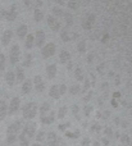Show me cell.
<instances>
[{
	"label": "cell",
	"mask_w": 132,
	"mask_h": 146,
	"mask_svg": "<svg viewBox=\"0 0 132 146\" xmlns=\"http://www.w3.org/2000/svg\"><path fill=\"white\" fill-rule=\"evenodd\" d=\"M33 132H35V124L26 126L25 131H23L22 136H21V144H22V146H28V139L33 135Z\"/></svg>",
	"instance_id": "6da1fadb"
},
{
	"label": "cell",
	"mask_w": 132,
	"mask_h": 146,
	"mask_svg": "<svg viewBox=\"0 0 132 146\" xmlns=\"http://www.w3.org/2000/svg\"><path fill=\"white\" fill-rule=\"evenodd\" d=\"M36 113H37V105L35 103H28L23 108V117L27 119L33 118L36 115Z\"/></svg>",
	"instance_id": "7a4b0ae2"
},
{
	"label": "cell",
	"mask_w": 132,
	"mask_h": 146,
	"mask_svg": "<svg viewBox=\"0 0 132 146\" xmlns=\"http://www.w3.org/2000/svg\"><path fill=\"white\" fill-rule=\"evenodd\" d=\"M19 127H21V122H15V123H13L12 126L8 128V133H9L8 142H13L15 140V133L19 131Z\"/></svg>",
	"instance_id": "3957f363"
},
{
	"label": "cell",
	"mask_w": 132,
	"mask_h": 146,
	"mask_svg": "<svg viewBox=\"0 0 132 146\" xmlns=\"http://www.w3.org/2000/svg\"><path fill=\"white\" fill-rule=\"evenodd\" d=\"M54 54H55V45H54L53 42H49L48 45L44 46V49H42L44 58H50V56L54 55Z\"/></svg>",
	"instance_id": "277c9868"
},
{
	"label": "cell",
	"mask_w": 132,
	"mask_h": 146,
	"mask_svg": "<svg viewBox=\"0 0 132 146\" xmlns=\"http://www.w3.org/2000/svg\"><path fill=\"white\" fill-rule=\"evenodd\" d=\"M19 54H21L19 46H18V45H13L12 50H10V63H12V64L17 63V62L19 60Z\"/></svg>",
	"instance_id": "5b68a950"
},
{
	"label": "cell",
	"mask_w": 132,
	"mask_h": 146,
	"mask_svg": "<svg viewBox=\"0 0 132 146\" xmlns=\"http://www.w3.org/2000/svg\"><path fill=\"white\" fill-rule=\"evenodd\" d=\"M1 15L5 18V19L8 21H14L15 17H17V12H15V7L13 5L12 8H10L9 10H4V12L1 13Z\"/></svg>",
	"instance_id": "8992f818"
},
{
	"label": "cell",
	"mask_w": 132,
	"mask_h": 146,
	"mask_svg": "<svg viewBox=\"0 0 132 146\" xmlns=\"http://www.w3.org/2000/svg\"><path fill=\"white\" fill-rule=\"evenodd\" d=\"M94 22H95V15L94 14L86 15L85 22H84V28H85V30H90V28L92 27V25H94Z\"/></svg>",
	"instance_id": "52a82bcc"
},
{
	"label": "cell",
	"mask_w": 132,
	"mask_h": 146,
	"mask_svg": "<svg viewBox=\"0 0 132 146\" xmlns=\"http://www.w3.org/2000/svg\"><path fill=\"white\" fill-rule=\"evenodd\" d=\"M48 25L50 26V28L53 31H58L59 28H60V25H59V22H58V19H55L54 17H48Z\"/></svg>",
	"instance_id": "ba28073f"
},
{
	"label": "cell",
	"mask_w": 132,
	"mask_h": 146,
	"mask_svg": "<svg viewBox=\"0 0 132 146\" xmlns=\"http://www.w3.org/2000/svg\"><path fill=\"white\" fill-rule=\"evenodd\" d=\"M12 36H13V32L10 30L5 31L4 33H3V37H1V44L3 45H8V44L10 42V40H12Z\"/></svg>",
	"instance_id": "9c48e42d"
},
{
	"label": "cell",
	"mask_w": 132,
	"mask_h": 146,
	"mask_svg": "<svg viewBox=\"0 0 132 146\" xmlns=\"http://www.w3.org/2000/svg\"><path fill=\"white\" fill-rule=\"evenodd\" d=\"M60 36H62V40H63V41H66V42H67V41H71L72 38L77 37V35H76V33H73V35H71V33L68 32V30H63V31H62V32H60Z\"/></svg>",
	"instance_id": "30bf717a"
},
{
	"label": "cell",
	"mask_w": 132,
	"mask_h": 146,
	"mask_svg": "<svg viewBox=\"0 0 132 146\" xmlns=\"http://www.w3.org/2000/svg\"><path fill=\"white\" fill-rule=\"evenodd\" d=\"M44 41H45V33H44V31L38 30L36 32V44H37V46H42Z\"/></svg>",
	"instance_id": "8fae6325"
},
{
	"label": "cell",
	"mask_w": 132,
	"mask_h": 146,
	"mask_svg": "<svg viewBox=\"0 0 132 146\" xmlns=\"http://www.w3.org/2000/svg\"><path fill=\"white\" fill-rule=\"evenodd\" d=\"M46 74L49 78H54L56 74V66L55 64H50V66L46 67Z\"/></svg>",
	"instance_id": "7c38bea8"
},
{
	"label": "cell",
	"mask_w": 132,
	"mask_h": 146,
	"mask_svg": "<svg viewBox=\"0 0 132 146\" xmlns=\"http://www.w3.org/2000/svg\"><path fill=\"white\" fill-rule=\"evenodd\" d=\"M59 59H60L62 63H68V62L71 60V54L67 50H62L60 54H59Z\"/></svg>",
	"instance_id": "4fadbf2b"
},
{
	"label": "cell",
	"mask_w": 132,
	"mask_h": 146,
	"mask_svg": "<svg viewBox=\"0 0 132 146\" xmlns=\"http://www.w3.org/2000/svg\"><path fill=\"white\" fill-rule=\"evenodd\" d=\"M35 87L38 92L44 91V82H42V78H41L40 76H36L35 77Z\"/></svg>",
	"instance_id": "5bb4252c"
},
{
	"label": "cell",
	"mask_w": 132,
	"mask_h": 146,
	"mask_svg": "<svg viewBox=\"0 0 132 146\" xmlns=\"http://www.w3.org/2000/svg\"><path fill=\"white\" fill-rule=\"evenodd\" d=\"M18 108H19V99H18V98H14V99L12 100V103H10L9 111H10V113H15V111L18 110Z\"/></svg>",
	"instance_id": "9a60e30c"
},
{
	"label": "cell",
	"mask_w": 132,
	"mask_h": 146,
	"mask_svg": "<svg viewBox=\"0 0 132 146\" xmlns=\"http://www.w3.org/2000/svg\"><path fill=\"white\" fill-rule=\"evenodd\" d=\"M5 81L8 82L9 86H13V83H14V81H15V74L13 72H8L7 74H5Z\"/></svg>",
	"instance_id": "2e32d148"
},
{
	"label": "cell",
	"mask_w": 132,
	"mask_h": 146,
	"mask_svg": "<svg viewBox=\"0 0 132 146\" xmlns=\"http://www.w3.org/2000/svg\"><path fill=\"white\" fill-rule=\"evenodd\" d=\"M50 96L51 98H54V99H59V96H60V92H59V87L58 86H53V87L50 88Z\"/></svg>",
	"instance_id": "e0dca14e"
},
{
	"label": "cell",
	"mask_w": 132,
	"mask_h": 146,
	"mask_svg": "<svg viewBox=\"0 0 132 146\" xmlns=\"http://www.w3.org/2000/svg\"><path fill=\"white\" fill-rule=\"evenodd\" d=\"M17 35L19 36V37H25V36L27 35V26H25V25L21 26L17 30Z\"/></svg>",
	"instance_id": "ac0fdd59"
},
{
	"label": "cell",
	"mask_w": 132,
	"mask_h": 146,
	"mask_svg": "<svg viewBox=\"0 0 132 146\" xmlns=\"http://www.w3.org/2000/svg\"><path fill=\"white\" fill-rule=\"evenodd\" d=\"M31 88H32V83H31L30 80H27L25 83H23L22 90H23V92H25V94H28L31 91Z\"/></svg>",
	"instance_id": "d6986e66"
},
{
	"label": "cell",
	"mask_w": 132,
	"mask_h": 146,
	"mask_svg": "<svg viewBox=\"0 0 132 146\" xmlns=\"http://www.w3.org/2000/svg\"><path fill=\"white\" fill-rule=\"evenodd\" d=\"M5 114H7V104L4 101H0V119L4 118Z\"/></svg>",
	"instance_id": "ffe728a7"
},
{
	"label": "cell",
	"mask_w": 132,
	"mask_h": 146,
	"mask_svg": "<svg viewBox=\"0 0 132 146\" xmlns=\"http://www.w3.org/2000/svg\"><path fill=\"white\" fill-rule=\"evenodd\" d=\"M25 45L27 49H31L33 46V36L32 35H27V40H26Z\"/></svg>",
	"instance_id": "44dd1931"
},
{
	"label": "cell",
	"mask_w": 132,
	"mask_h": 146,
	"mask_svg": "<svg viewBox=\"0 0 132 146\" xmlns=\"http://www.w3.org/2000/svg\"><path fill=\"white\" fill-rule=\"evenodd\" d=\"M15 80H17V82L25 80V73H23V71L21 68L17 69V73H15Z\"/></svg>",
	"instance_id": "7402d4cb"
},
{
	"label": "cell",
	"mask_w": 132,
	"mask_h": 146,
	"mask_svg": "<svg viewBox=\"0 0 132 146\" xmlns=\"http://www.w3.org/2000/svg\"><path fill=\"white\" fill-rule=\"evenodd\" d=\"M42 17H44L42 12H41L40 9H37V8H36V9H35V21H36V22H40V21L42 19Z\"/></svg>",
	"instance_id": "603a6c76"
},
{
	"label": "cell",
	"mask_w": 132,
	"mask_h": 146,
	"mask_svg": "<svg viewBox=\"0 0 132 146\" xmlns=\"http://www.w3.org/2000/svg\"><path fill=\"white\" fill-rule=\"evenodd\" d=\"M31 60H32V55H31V54H26L25 62H23V66H25V67H30L31 66Z\"/></svg>",
	"instance_id": "cb8c5ba5"
},
{
	"label": "cell",
	"mask_w": 132,
	"mask_h": 146,
	"mask_svg": "<svg viewBox=\"0 0 132 146\" xmlns=\"http://www.w3.org/2000/svg\"><path fill=\"white\" fill-rule=\"evenodd\" d=\"M77 49H78V51L80 53H84L85 50H86V41H80L78 42V45H77Z\"/></svg>",
	"instance_id": "d4e9b609"
},
{
	"label": "cell",
	"mask_w": 132,
	"mask_h": 146,
	"mask_svg": "<svg viewBox=\"0 0 132 146\" xmlns=\"http://www.w3.org/2000/svg\"><path fill=\"white\" fill-rule=\"evenodd\" d=\"M69 91H71L72 95H77V94L81 91V87H80L78 85H73V86L71 87V90H69Z\"/></svg>",
	"instance_id": "484cf974"
},
{
	"label": "cell",
	"mask_w": 132,
	"mask_h": 146,
	"mask_svg": "<svg viewBox=\"0 0 132 146\" xmlns=\"http://www.w3.org/2000/svg\"><path fill=\"white\" fill-rule=\"evenodd\" d=\"M5 56L4 54H0V71H4L5 69Z\"/></svg>",
	"instance_id": "4316f807"
},
{
	"label": "cell",
	"mask_w": 132,
	"mask_h": 146,
	"mask_svg": "<svg viewBox=\"0 0 132 146\" xmlns=\"http://www.w3.org/2000/svg\"><path fill=\"white\" fill-rule=\"evenodd\" d=\"M76 78L78 81H82L84 80V73H82V69L81 68H77L76 69Z\"/></svg>",
	"instance_id": "83f0119b"
},
{
	"label": "cell",
	"mask_w": 132,
	"mask_h": 146,
	"mask_svg": "<svg viewBox=\"0 0 132 146\" xmlns=\"http://www.w3.org/2000/svg\"><path fill=\"white\" fill-rule=\"evenodd\" d=\"M66 113H67V108H66V106L60 108V109H59V113H58V118H64Z\"/></svg>",
	"instance_id": "f1b7e54d"
},
{
	"label": "cell",
	"mask_w": 132,
	"mask_h": 146,
	"mask_svg": "<svg viewBox=\"0 0 132 146\" xmlns=\"http://www.w3.org/2000/svg\"><path fill=\"white\" fill-rule=\"evenodd\" d=\"M66 23L68 26H72V23H73V17L71 14H68V13L66 14Z\"/></svg>",
	"instance_id": "f546056e"
},
{
	"label": "cell",
	"mask_w": 132,
	"mask_h": 146,
	"mask_svg": "<svg viewBox=\"0 0 132 146\" xmlns=\"http://www.w3.org/2000/svg\"><path fill=\"white\" fill-rule=\"evenodd\" d=\"M53 12H54V14H55V15H63V12H62V9H60V8H58V7L54 8Z\"/></svg>",
	"instance_id": "4dcf8cb0"
},
{
	"label": "cell",
	"mask_w": 132,
	"mask_h": 146,
	"mask_svg": "<svg viewBox=\"0 0 132 146\" xmlns=\"http://www.w3.org/2000/svg\"><path fill=\"white\" fill-rule=\"evenodd\" d=\"M91 110H92V106H91V105H86V106H85V114H86L87 117L90 115V113H91Z\"/></svg>",
	"instance_id": "1f68e13d"
},
{
	"label": "cell",
	"mask_w": 132,
	"mask_h": 146,
	"mask_svg": "<svg viewBox=\"0 0 132 146\" xmlns=\"http://www.w3.org/2000/svg\"><path fill=\"white\" fill-rule=\"evenodd\" d=\"M104 132H105V135H107V136H109V137L113 136V131H112V128H109V127H107V128L104 129Z\"/></svg>",
	"instance_id": "d6a6232c"
},
{
	"label": "cell",
	"mask_w": 132,
	"mask_h": 146,
	"mask_svg": "<svg viewBox=\"0 0 132 146\" xmlns=\"http://www.w3.org/2000/svg\"><path fill=\"white\" fill-rule=\"evenodd\" d=\"M104 68H105V64H100V66H98V72L100 73V74H103L104 73Z\"/></svg>",
	"instance_id": "836d02e7"
},
{
	"label": "cell",
	"mask_w": 132,
	"mask_h": 146,
	"mask_svg": "<svg viewBox=\"0 0 132 146\" xmlns=\"http://www.w3.org/2000/svg\"><path fill=\"white\" fill-rule=\"evenodd\" d=\"M73 113H74V117L78 119L80 117H78V106H77V105H73Z\"/></svg>",
	"instance_id": "e575fe53"
},
{
	"label": "cell",
	"mask_w": 132,
	"mask_h": 146,
	"mask_svg": "<svg viewBox=\"0 0 132 146\" xmlns=\"http://www.w3.org/2000/svg\"><path fill=\"white\" fill-rule=\"evenodd\" d=\"M89 87H90V81H89V78H86V80H85V87H84V91H87V90H89Z\"/></svg>",
	"instance_id": "d590c367"
},
{
	"label": "cell",
	"mask_w": 132,
	"mask_h": 146,
	"mask_svg": "<svg viewBox=\"0 0 132 146\" xmlns=\"http://www.w3.org/2000/svg\"><path fill=\"white\" fill-rule=\"evenodd\" d=\"M49 139L50 140H55V135L54 133H49ZM55 145V142H50V144H49V146H54Z\"/></svg>",
	"instance_id": "8d00e7d4"
},
{
	"label": "cell",
	"mask_w": 132,
	"mask_h": 146,
	"mask_svg": "<svg viewBox=\"0 0 132 146\" xmlns=\"http://www.w3.org/2000/svg\"><path fill=\"white\" fill-rule=\"evenodd\" d=\"M82 145H84V146H90V140H89V137H85L84 141H82Z\"/></svg>",
	"instance_id": "74e56055"
},
{
	"label": "cell",
	"mask_w": 132,
	"mask_h": 146,
	"mask_svg": "<svg viewBox=\"0 0 132 146\" xmlns=\"http://www.w3.org/2000/svg\"><path fill=\"white\" fill-rule=\"evenodd\" d=\"M91 96H92V91H90V92L87 94L86 96H85V99H84V100H85V101H89L90 99H91Z\"/></svg>",
	"instance_id": "f35d334b"
},
{
	"label": "cell",
	"mask_w": 132,
	"mask_h": 146,
	"mask_svg": "<svg viewBox=\"0 0 132 146\" xmlns=\"http://www.w3.org/2000/svg\"><path fill=\"white\" fill-rule=\"evenodd\" d=\"M92 131H100V124L95 123L94 126H92Z\"/></svg>",
	"instance_id": "ab89813d"
},
{
	"label": "cell",
	"mask_w": 132,
	"mask_h": 146,
	"mask_svg": "<svg viewBox=\"0 0 132 146\" xmlns=\"http://www.w3.org/2000/svg\"><path fill=\"white\" fill-rule=\"evenodd\" d=\"M66 90H67V88H66V86H64V85H62L60 87H59V92H60V94H64V92H66Z\"/></svg>",
	"instance_id": "60d3db41"
},
{
	"label": "cell",
	"mask_w": 132,
	"mask_h": 146,
	"mask_svg": "<svg viewBox=\"0 0 132 146\" xmlns=\"http://www.w3.org/2000/svg\"><path fill=\"white\" fill-rule=\"evenodd\" d=\"M121 140H122V142H128V136L127 135H123V136L121 137Z\"/></svg>",
	"instance_id": "b9f144b4"
},
{
	"label": "cell",
	"mask_w": 132,
	"mask_h": 146,
	"mask_svg": "<svg viewBox=\"0 0 132 146\" xmlns=\"http://www.w3.org/2000/svg\"><path fill=\"white\" fill-rule=\"evenodd\" d=\"M92 59H94V55H92V54H90V55L87 56V63H91Z\"/></svg>",
	"instance_id": "7bdbcfd3"
},
{
	"label": "cell",
	"mask_w": 132,
	"mask_h": 146,
	"mask_svg": "<svg viewBox=\"0 0 132 146\" xmlns=\"http://www.w3.org/2000/svg\"><path fill=\"white\" fill-rule=\"evenodd\" d=\"M31 1L35 3V4H36V5H38V7H40V5L42 4V3H41V0H31Z\"/></svg>",
	"instance_id": "ee69618b"
},
{
	"label": "cell",
	"mask_w": 132,
	"mask_h": 146,
	"mask_svg": "<svg viewBox=\"0 0 132 146\" xmlns=\"http://www.w3.org/2000/svg\"><path fill=\"white\" fill-rule=\"evenodd\" d=\"M60 127V129H66L67 127H69V123H66V124H62V126H59Z\"/></svg>",
	"instance_id": "f6af8a7d"
},
{
	"label": "cell",
	"mask_w": 132,
	"mask_h": 146,
	"mask_svg": "<svg viewBox=\"0 0 132 146\" xmlns=\"http://www.w3.org/2000/svg\"><path fill=\"white\" fill-rule=\"evenodd\" d=\"M42 139H44V133H42V132H40V133H38V136H37V140L40 141V140H42Z\"/></svg>",
	"instance_id": "bcb514c9"
},
{
	"label": "cell",
	"mask_w": 132,
	"mask_h": 146,
	"mask_svg": "<svg viewBox=\"0 0 132 146\" xmlns=\"http://www.w3.org/2000/svg\"><path fill=\"white\" fill-rule=\"evenodd\" d=\"M103 115H104V117H103V118H104V119H107V118H108V117H109V115H110V113H109V111H105V113H104V114H103Z\"/></svg>",
	"instance_id": "7dc6e473"
},
{
	"label": "cell",
	"mask_w": 132,
	"mask_h": 146,
	"mask_svg": "<svg viewBox=\"0 0 132 146\" xmlns=\"http://www.w3.org/2000/svg\"><path fill=\"white\" fill-rule=\"evenodd\" d=\"M103 142H104V145H105V146L109 145V141H108V139H103Z\"/></svg>",
	"instance_id": "c3c4849f"
},
{
	"label": "cell",
	"mask_w": 132,
	"mask_h": 146,
	"mask_svg": "<svg viewBox=\"0 0 132 146\" xmlns=\"http://www.w3.org/2000/svg\"><path fill=\"white\" fill-rule=\"evenodd\" d=\"M121 123V119L119 118H115V124H119Z\"/></svg>",
	"instance_id": "681fc988"
},
{
	"label": "cell",
	"mask_w": 132,
	"mask_h": 146,
	"mask_svg": "<svg viewBox=\"0 0 132 146\" xmlns=\"http://www.w3.org/2000/svg\"><path fill=\"white\" fill-rule=\"evenodd\" d=\"M33 146H40V145H37V144H36V145H33Z\"/></svg>",
	"instance_id": "f907efd6"
}]
</instances>
